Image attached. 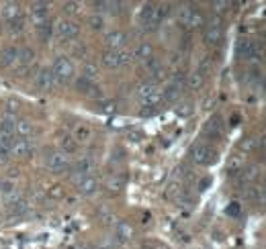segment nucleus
Returning <instances> with one entry per match:
<instances>
[{
	"instance_id": "1",
	"label": "nucleus",
	"mask_w": 266,
	"mask_h": 249,
	"mask_svg": "<svg viewBox=\"0 0 266 249\" xmlns=\"http://www.w3.org/2000/svg\"><path fill=\"white\" fill-rule=\"evenodd\" d=\"M137 100L142 102V106H160L162 90L154 82H143L137 86Z\"/></svg>"
},
{
	"instance_id": "2",
	"label": "nucleus",
	"mask_w": 266,
	"mask_h": 249,
	"mask_svg": "<svg viewBox=\"0 0 266 249\" xmlns=\"http://www.w3.org/2000/svg\"><path fill=\"white\" fill-rule=\"evenodd\" d=\"M53 72V76H55V80L60 84H68L70 80L74 78V64L68 59L66 55H57L55 59H53V64H52V67H49Z\"/></svg>"
},
{
	"instance_id": "3",
	"label": "nucleus",
	"mask_w": 266,
	"mask_h": 249,
	"mask_svg": "<svg viewBox=\"0 0 266 249\" xmlns=\"http://www.w3.org/2000/svg\"><path fill=\"white\" fill-rule=\"evenodd\" d=\"M215 149L209 145V143H205V141H196L193 147H191V159L195 164H199V166H209L215 162Z\"/></svg>"
},
{
	"instance_id": "4",
	"label": "nucleus",
	"mask_w": 266,
	"mask_h": 249,
	"mask_svg": "<svg viewBox=\"0 0 266 249\" xmlns=\"http://www.w3.org/2000/svg\"><path fill=\"white\" fill-rule=\"evenodd\" d=\"M45 166L49 167V172L53 174H64L72 167V162H70V155H66L64 151H49L47 157H45Z\"/></svg>"
},
{
	"instance_id": "5",
	"label": "nucleus",
	"mask_w": 266,
	"mask_h": 249,
	"mask_svg": "<svg viewBox=\"0 0 266 249\" xmlns=\"http://www.w3.org/2000/svg\"><path fill=\"white\" fill-rule=\"evenodd\" d=\"M223 37V27H221V18L219 17H211L209 21L205 23L203 29V41L207 45H219Z\"/></svg>"
},
{
	"instance_id": "6",
	"label": "nucleus",
	"mask_w": 266,
	"mask_h": 249,
	"mask_svg": "<svg viewBox=\"0 0 266 249\" xmlns=\"http://www.w3.org/2000/svg\"><path fill=\"white\" fill-rule=\"evenodd\" d=\"M131 62H133V55H131V51H127V49H121V51H105V55H103V66L109 69L123 67Z\"/></svg>"
},
{
	"instance_id": "7",
	"label": "nucleus",
	"mask_w": 266,
	"mask_h": 249,
	"mask_svg": "<svg viewBox=\"0 0 266 249\" xmlns=\"http://www.w3.org/2000/svg\"><path fill=\"white\" fill-rule=\"evenodd\" d=\"M178 21L186 29H199L205 25V17L201 15V11H196L193 6H182L178 13Z\"/></svg>"
},
{
	"instance_id": "8",
	"label": "nucleus",
	"mask_w": 266,
	"mask_h": 249,
	"mask_svg": "<svg viewBox=\"0 0 266 249\" xmlns=\"http://www.w3.org/2000/svg\"><path fill=\"white\" fill-rule=\"evenodd\" d=\"M53 27H55V37L62 39V41H72V39H76L80 35V25L74 23V21H68V18L57 21Z\"/></svg>"
},
{
	"instance_id": "9",
	"label": "nucleus",
	"mask_w": 266,
	"mask_h": 249,
	"mask_svg": "<svg viewBox=\"0 0 266 249\" xmlns=\"http://www.w3.org/2000/svg\"><path fill=\"white\" fill-rule=\"evenodd\" d=\"M92 172H94V159L88 157V155H82V157L76 159V164H74V174H72L70 178H72L74 184H78V182L82 180V178L92 176Z\"/></svg>"
},
{
	"instance_id": "10",
	"label": "nucleus",
	"mask_w": 266,
	"mask_h": 249,
	"mask_svg": "<svg viewBox=\"0 0 266 249\" xmlns=\"http://www.w3.org/2000/svg\"><path fill=\"white\" fill-rule=\"evenodd\" d=\"M235 51H238V57L246 59V62H254V59L260 57V47L256 45V41H252V39H240Z\"/></svg>"
},
{
	"instance_id": "11",
	"label": "nucleus",
	"mask_w": 266,
	"mask_h": 249,
	"mask_svg": "<svg viewBox=\"0 0 266 249\" xmlns=\"http://www.w3.org/2000/svg\"><path fill=\"white\" fill-rule=\"evenodd\" d=\"M127 41H129V37H127V33L121 31V29H113V31L105 35V45L109 47V51H121L127 45Z\"/></svg>"
},
{
	"instance_id": "12",
	"label": "nucleus",
	"mask_w": 266,
	"mask_h": 249,
	"mask_svg": "<svg viewBox=\"0 0 266 249\" xmlns=\"http://www.w3.org/2000/svg\"><path fill=\"white\" fill-rule=\"evenodd\" d=\"M57 84L60 82L55 80L52 69H39L37 76H35V86H37L39 92H52Z\"/></svg>"
},
{
	"instance_id": "13",
	"label": "nucleus",
	"mask_w": 266,
	"mask_h": 249,
	"mask_svg": "<svg viewBox=\"0 0 266 249\" xmlns=\"http://www.w3.org/2000/svg\"><path fill=\"white\" fill-rule=\"evenodd\" d=\"M35 153V145L31 139H15V143L11 147V155L13 157H18V159H29Z\"/></svg>"
},
{
	"instance_id": "14",
	"label": "nucleus",
	"mask_w": 266,
	"mask_h": 249,
	"mask_svg": "<svg viewBox=\"0 0 266 249\" xmlns=\"http://www.w3.org/2000/svg\"><path fill=\"white\" fill-rule=\"evenodd\" d=\"M137 25H140L143 31H154L156 23H154V4H143L140 11H137Z\"/></svg>"
},
{
	"instance_id": "15",
	"label": "nucleus",
	"mask_w": 266,
	"mask_h": 249,
	"mask_svg": "<svg viewBox=\"0 0 266 249\" xmlns=\"http://www.w3.org/2000/svg\"><path fill=\"white\" fill-rule=\"evenodd\" d=\"M29 18H31V23L35 27H41L43 23L49 21V4L45 2H35L31 6V11H29Z\"/></svg>"
},
{
	"instance_id": "16",
	"label": "nucleus",
	"mask_w": 266,
	"mask_h": 249,
	"mask_svg": "<svg viewBox=\"0 0 266 249\" xmlns=\"http://www.w3.org/2000/svg\"><path fill=\"white\" fill-rule=\"evenodd\" d=\"M17 62H18V47L17 45H8L2 49L0 53V66L4 69L6 67H17Z\"/></svg>"
},
{
	"instance_id": "17",
	"label": "nucleus",
	"mask_w": 266,
	"mask_h": 249,
	"mask_svg": "<svg viewBox=\"0 0 266 249\" xmlns=\"http://www.w3.org/2000/svg\"><path fill=\"white\" fill-rule=\"evenodd\" d=\"M0 15H2V18L6 23H13V21H18V18H23V11L21 6H18L17 2H8L4 4L2 8H0Z\"/></svg>"
},
{
	"instance_id": "18",
	"label": "nucleus",
	"mask_w": 266,
	"mask_h": 249,
	"mask_svg": "<svg viewBox=\"0 0 266 249\" xmlns=\"http://www.w3.org/2000/svg\"><path fill=\"white\" fill-rule=\"evenodd\" d=\"M223 133V123H221V118L219 116H213L209 123L205 125V137L207 139H211V141H215V139H219Z\"/></svg>"
},
{
	"instance_id": "19",
	"label": "nucleus",
	"mask_w": 266,
	"mask_h": 249,
	"mask_svg": "<svg viewBox=\"0 0 266 249\" xmlns=\"http://www.w3.org/2000/svg\"><path fill=\"white\" fill-rule=\"evenodd\" d=\"M76 186H78V190H80V194L92 196V194H96V190H98V180H96L94 176H86V178H82V180L78 182Z\"/></svg>"
},
{
	"instance_id": "20",
	"label": "nucleus",
	"mask_w": 266,
	"mask_h": 249,
	"mask_svg": "<svg viewBox=\"0 0 266 249\" xmlns=\"http://www.w3.org/2000/svg\"><path fill=\"white\" fill-rule=\"evenodd\" d=\"M131 55H133V59H137V62L145 64V62H150V59L154 57V47L150 43H140L131 51Z\"/></svg>"
},
{
	"instance_id": "21",
	"label": "nucleus",
	"mask_w": 266,
	"mask_h": 249,
	"mask_svg": "<svg viewBox=\"0 0 266 249\" xmlns=\"http://www.w3.org/2000/svg\"><path fill=\"white\" fill-rule=\"evenodd\" d=\"M131 235H133V229H131V225L129 223H117V227H115V241L117 243H127L131 239Z\"/></svg>"
},
{
	"instance_id": "22",
	"label": "nucleus",
	"mask_w": 266,
	"mask_h": 249,
	"mask_svg": "<svg viewBox=\"0 0 266 249\" xmlns=\"http://www.w3.org/2000/svg\"><path fill=\"white\" fill-rule=\"evenodd\" d=\"M15 135H18L21 139H31L35 135V127L31 121H27V118H23V121H17L15 125Z\"/></svg>"
},
{
	"instance_id": "23",
	"label": "nucleus",
	"mask_w": 266,
	"mask_h": 249,
	"mask_svg": "<svg viewBox=\"0 0 266 249\" xmlns=\"http://www.w3.org/2000/svg\"><path fill=\"white\" fill-rule=\"evenodd\" d=\"M205 84V74L203 72H191L189 76H186V82H184V86L189 88V90H199V88Z\"/></svg>"
},
{
	"instance_id": "24",
	"label": "nucleus",
	"mask_w": 266,
	"mask_h": 249,
	"mask_svg": "<svg viewBox=\"0 0 266 249\" xmlns=\"http://www.w3.org/2000/svg\"><path fill=\"white\" fill-rule=\"evenodd\" d=\"M168 15H170V4H154V23H156V27L162 25Z\"/></svg>"
},
{
	"instance_id": "25",
	"label": "nucleus",
	"mask_w": 266,
	"mask_h": 249,
	"mask_svg": "<svg viewBox=\"0 0 266 249\" xmlns=\"http://www.w3.org/2000/svg\"><path fill=\"white\" fill-rule=\"evenodd\" d=\"M33 57H35V51L29 45L18 47V62H17V66H29L33 62Z\"/></svg>"
},
{
	"instance_id": "26",
	"label": "nucleus",
	"mask_w": 266,
	"mask_h": 249,
	"mask_svg": "<svg viewBox=\"0 0 266 249\" xmlns=\"http://www.w3.org/2000/svg\"><path fill=\"white\" fill-rule=\"evenodd\" d=\"M60 145H62L60 151H64L66 155L76 153V149H78V143H76V139H74L72 135H64V137L60 139Z\"/></svg>"
},
{
	"instance_id": "27",
	"label": "nucleus",
	"mask_w": 266,
	"mask_h": 249,
	"mask_svg": "<svg viewBox=\"0 0 266 249\" xmlns=\"http://www.w3.org/2000/svg\"><path fill=\"white\" fill-rule=\"evenodd\" d=\"M180 92H182V90H180L178 86H174V84H168V86H166L164 90H162V102H174L176 98L180 96Z\"/></svg>"
},
{
	"instance_id": "28",
	"label": "nucleus",
	"mask_w": 266,
	"mask_h": 249,
	"mask_svg": "<svg viewBox=\"0 0 266 249\" xmlns=\"http://www.w3.org/2000/svg\"><path fill=\"white\" fill-rule=\"evenodd\" d=\"M256 176H258V167L250 166V167H246V170L240 172V182L246 184V186H250V184L256 180Z\"/></svg>"
},
{
	"instance_id": "29",
	"label": "nucleus",
	"mask_w": 266,
	"mask_h": 249,
	"mask_svg": "<svg viewBox=\"0 0 266 249\" xmlns=\"http://www.w3.org/2000/svg\"><path fill=\"white\" fill-rule=\"evenodd\" d=\"M37 33H39V37H41V41H49L52 37H55V27H53L52 21H47L41 27H37Z\"/></svg>"
},
{
	"instance_id": "30",
	"label": "nucleus",
	"mask_w": 266,
	"mask_h": 249,
	"mask_svg": "<svg viewBox=\"0 0 266 249\" xmlns=\"http://www.w3.org/2000/svg\"><path fill=\"white\" fill-rule=\"evenodd\" d=\"M29 213H31V204L25 202V200L8 208V215H11V216H17V218H18V216H27Z\"/></svg>"
},
{
	"instance_id": "31",
	"label": "nucleus",
	"mask_w": 266,
	"mask_h": 249,
	"mask_svg": "<svg viewBox=\"0 0 266 249\" xmlns=\"http://www.w3.org/2000/svg\"><path fill=\"white\" fill-rule=\"evenodd\" d=\"M15 125H17V121L13 116H2V121H0V135L15 137Z\"/></svg>"
},
{
	"instance_id": "32",
	"label": "nucleus",
	"mask_w": 266,
	"mask_h": 249,
	"mask_svg": "<svg viewBox=\"0 0 266 249\" xmlns=\"http://www.w3.org/2000/svg\"><path fill=\"white\" fill-rule=\"evenodd\" d=\"M244 170V157L242 155H233L230 162H228V174L230 176H235Z\"/></svg>"
},
{
	"instance_id": "33",
	"label": "nucleus",
	"mask_w": 266,
	"mask_h": 249,
	"mask_svg": "<svg viewBox=\"0 0 266 249\" xmlns=\"http://www.w3.org/2000/svg\"><path fill=\"white\" fill-rule=\"evenodd\" d=\"M90 129H88L86 125H78L76 127V131H74V139H76V143H86V141H90Z\"/></svg>"
},
{
	"instance_id": "34",
	"label": "nucleus",
	"mask_w": 266,
	"mask_h": 249,
	"mask_svg": "<svg viewBox=\"0 0 266 249\" xmlns=\"http://www.w3.org/2000/svg\"><path fill=\"white\" fill-rule=\"evenodd\" d=\"M123 184H125V180H123V176H119V174H113L109 180H106V188H109L111 192H119L123 188Z\"/></svg>"
},
{
	"instance_id": "35",
	"label": "nucleus",
	"mask_w": 266,
	"mask_h": 249,
	"mask_svg": "<svg viewBox=\"0 0 266 249\" xmlns=\"http://www.w3.org/2000/svg\"><path fill=\"white\" fill-rule=\"evenodd\" d=\"M105 17L101 15V13H94V15H90L88 17V25H90V29L92 31H101V29H105Z\"/></svg>"
},
{
	"instance_id": "36",
	"label": "nucleus",
	"mask_w": 266,
	"mask_h": 249,
	"mask_svg": "<svg viewBox=\"0 0 266 249\" xmlns=\"http://www.w3.org/2000/svg\"><path fill=\"white\" fill-rule=\"evenodd\" d=\"M18 106H21V102L17 100V98H8V100L4 102V116H13L18 113Z\"/></svg>"
},
{
	"instance_id": "37",
	"label": "nucleus",
	"mask_w": 266,
	"mask_h": 249,
	"mask_svg": "<svg viewBox=\"0 0 266 249\" xmlns=\"http://www.w3.org/2000/svg\"><path fill=\"white\" fill-rule=\"evenodd\" d=\"M76 88H78L80 92H84V94H90V90L94 88V82H90V80H86V78L80 76V78L76 80Z\"/></svg>"
},
{
	"instance_id": "38",
	"label": "nucleus",
	"mask_w": 266,
	"mask_h": 249,
	"mask_svg": "<svg viewBox=\"0 0 266 249\" xmlns=\"http://www.w3.org/2000/svg\"><path fill=\"white\" fill-rule=\"evenodd\" d=\"M47 198L49 200H60V198H64V188L62 186H49L47 188Z\"/></svg>"
},
{
	"instance_id": "39",
	"label": "nucleus",
	"mask_w": 266,
	"mask_h": 249,
	"mask_svg": "<svg viewBox=\"0 0 266 249\" xmlns=\"http://www.w3.org/2000/svg\"><path fill=\"white\" fill-rule=\"evenodd\" d=\"M8 33L11 35H18V33H23L25 31V21L23 18H18V21H13V23H8Z\"/></svg>"
},
{
	"instance_id": "40",
	"label": "nucleus",
	"mask_w": 266,
	"mask_h": 249,
	"mask_svg": "<svg viewBox=\"0 0 266 249\" xmlns=\"http://www.w3.org/2000/svg\"><path fill=\"white\" fill-rule=\"evenodd\" d=\"M96 74H98V69H96L94 64H86V66H84L82 78H86V80H90V82H94V80H96Z\"/></svg>"
},
{
	"instance_id": "41",
	"label": "nucleus",
	"mask_w": 266,
	"mask_h": 249,
	"mask_svg": "<svg viewBox=\"0 0 266 249\" xmlns=\"http://www.w3.org/2000/svg\"><path fill=\"white\" fill-rule=\"evenodd\" d=\"M242 194H244L246 200H258V188L256 186H246Z\"/></svg>"
},
{
	"instance_id": "42",
	"label": "nucleus",
	"mask_w": 266,
	"mask_h": 249,
	"mask_svg": "<svg viewBox=\"0 0 266 249\" xmlns=\"http://www.w3.org/2000/svg\"><path fill=\"white\" fill-rule=\"evenodd\" d=\"M64 11H66L68 15H76L78 11H80V4H78V2H66V4H64Z\"/></svg>"
},
{
	"instance_id": "43",
	"label": "nucleus",
	"mask_w": 266,
	"mask_h": 249,
	"mask_svg": "<svg viewBox=\"0 0 266 249\" xmlns=\"http://www.w3.org/2000/svg\"><path fill=\"white\" fill-rule=\"evenodd\" d=\"M72 51H74L76 57H84V55H86V47L80 45V43H74V45H72Z\"/></svg>"
},
{
	"instance_id": "44",
	"label": "nucleus",
	"mask_w": 266,
	"mask_h": 249,
	"mask_svg": "<svg viewBox=\"0 0 266 249\" xmlns=\"http://www.w3.org/2000/svg\"><path fill=\"white\" fill-rule=\"evenodd\" d=\"M258 202H262V204H266V180L258 186Z\"/></svg>"
},
{
	"instance_id": "45",
	"label": "nucleus",
	"mask_w": 266,
	"mask_h": 249,
	"mask_svg": "<svg viewBox=\"0 0 266 249\" xmlns=\"http://www.w3.org/2000/svg\"><path fill=\"white\" fill-rule=\"evenodd\" d=\"M156 113H158V106H142V111H140L142 116H152Z\"/></svg>"
},
{
	"instance_id": "46",
	"label": "nucleus",
	"mask_w": 266,
	"mask_h": 249,
	"mask_svg": "<svg viewBox=\"0 0 266 249\" xmlns=\"http://www.w3.org/2000/svg\"><path fill=\"white\" fill-rule=\"evenodd\" d=\"M213 6H215V11H217V13H221V11H225V8L230 6V2H213Z\"/></svg>"
},
{
	"instance_id": "47",
	"label": "nucleus",
	"mask_w": 266,
	"mask_h": 249,
	"mask_svg": "<svg viewBox=\"0 0 266 249\" xmlns=\"http://www.w3.org/2000/svg\"><path fill=\"white\" fill-rule=\"evenodd\" d=\"M11 178H18V170H11V174H8Z\"/></svg>"
}]
</instances>
